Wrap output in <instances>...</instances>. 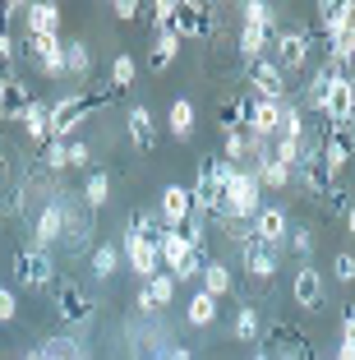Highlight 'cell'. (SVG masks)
Returning <instances> with one entry per match:
<instances>
[{
	"label": "cell",
	"mask_w": 355,
	"mask_h": 360,
	"mask_svg": "<svg viewBox=\"0 0 355 360\" xmlns=\"http://www.w3.org/2000/svg\"><path fill=\"white\" fill-rule=\"evenodd\" d=\"M60 217H65L60 245L70 255L88 250V245H93V231H97V212L84 203V194H60Z\"/></svg>",
	"instance_id": "1"
},
{
	"label": "cell",
	"mask_w": 355,
	"mask_h": 360,
	"mask_svg": "<svg viewBox=\"0 0 355 360\" xmlns=\"http://www.w3.org/2000/svg\"><path fill=\"white\" fill-rule=\"evenodd\" d=\"M157 255H162V273L176 277V286L189 282V277H199L203 264H208L203 255H194V250H189V240L180 231H167V236H162V240H157Z\"/></svg>",
	"instance_id": "2"
},
{
	"label": "cell",
	"mask_w": 355,
	"mask_h": 360,
	"mask_svg": "<svg viewBox=\"0 0 355 360\" xmlns=\"http://www.w3.org/2000/svg\"><path fill=\"white\" fill-rule=\"evenodd\" d=\"M194 212L199 217H221V203H226V190H221V158H203L199 162V176H194Z\"/></svg>",
	"instance_id": "3"
},
{
	"label": "cell",
	"mask_w": 355,
	"mask_h": 360,
	"mask_svg": "<svg viewBox=\"0 0 355 360\" xmlns=\"http://www.w3.org/2000/svg\"><path fill=\"white\" fill-rule=\"evenodd\" d=\"M295 180H300L304 190L314 194L318 203H328L333 199V190H337V176L328 171V162H323V153H318V139H304V148H300V167H295Z\"/></svg>",
	"instance_id": "4"
},
{
	"label": "cell",
	"mask_w": 355,
	"mask_h": 360,
	"mask_svg": "<svg viewBox=\"0 0 355 360\" xmlns=\"http://www.w3.org/2000/svg\"><path fill=\"white\" fill-rule=\"evenodd\" d=\"M56 314H60V323H70V328H88L97 314V300L88 296L79 282H56Z\"/></svg>",
	"instance_id": "5"
},
{
	"label": "cell",
	"mask_w": 355,
	"mask_h": 360,
	"mask_svg": "<svg viewBox=\"0 0 355 360\" xmlns=\"http://www.w3.org/2000/svg\"><path fill=\"white\" fill-rule=\"evenodd\" d=\"M245 84L259 102H286V75L277 70L272 56H259V60L245 65Z\"/></svg>",
	"instance_id": "6"
},
{
	"label": "cell",
	"mask_w": 355,
	"mask_h": 360,
	"mask_svg": "<svg viewBox=\"0 0 355 360\" xmlns=\"http://www.w3.org/2000/svg\"><path fill=\"white\" fill-rule=\"evenodd\" d=\"M309 46H314V32L309 28H282L277 32V70L282 75H300L304 65H309Z\"/></svg>",
	"instance_id": "7"
},
{
	"label": "cell",
	"mask_w": 355,
	"mask_h": 360,
	"mask_svg": "<svg viewBox=\"0 0 355 360\" xmlns=\"http://www.w3.org/2000/svg\"><path fill=\"white\" fill-rule=\"evenodd\" d=\"M14 273H19V286H28V291H42V286L56 282V264L46 250H37V245H23L19 255H14Z\"/></svg>",
	"instance_id": "8"
},
{
	"label": "cell",
	"mask_w": 355,
	"mask_h": 360,
	"mask_svg": "<svg viewBox=\"0 0 355 360\" xmlns=\"http://www.w3.org/2000/svg\"><path fill=\"white\" fill-rule=\"evenodd\" d=\"M250 236H254V240H263L268 250H277V255H282L286 236H291V212H286V208H277V203H263V208H259V217L250 222Z\"/></svg>",
	"instance_id": "9"
},
{
	"label": "cell",
	"mask_w": 355,
	"mask_h": 360,
	"mask_svg": "<svg viewBox=\"0 0 355 360\" xmlns=\"http://www.w3.org/2000/svg\"><path fill=\"white\" fill-rule=\"evenodd\" d=\"M212 28H217V14H212L208 5H199V0H180L176 23H171V32H176L180 42H189V37H212Z\"/></svg>",
	"instance_id": "10"
},
{
	"label": "cell",
	"mask_w": 355,
	"mask_h": 360,
	"mask_svg": "<svg viewBox=\"0 0 355 360\" xmlns=\"http://www.w3.org/2000/svg\"><path fill=\"white\" fill-rule=\"evenodd\" d=\"M157 217H162L167 231H185V222L194 217V194L185 185H167L162 199H157Z\"/></svg>",
	"instance_id": "11"
},
{
	"label": "cell",
	"mask_w": 355,
	"mask_h": 360,
	"mask_svg": "<svg viewBox=\"0 0 355 360\" xmlns=\"http://www.w3.org/2000/svg\"><path fill=\"white\" fill-rule=\"evenodd\" d=\"M291 300H295V309H318L328 300V282H323V273H318L314 264H300V268H295Z\"/></svg>",
	"instance_id": "12"
},
{
	"label": "cell",
	"mask_w": 355,
	"mask_h": 360,
	"mask_svg": "<svg viewBox=\"0 0 355 360\" xmlns=\"http://www.w3.org/2000/svg\"><path fill=\"white\" fill-rule=\"evenodd\" d=\"M120 255H125L129 273H138V282L162 273V255H157V245L148 240V236H125V250H120Z\"/></svg>",
	"instance_id": "13"
},
{
	"label": "cell",
	"mask_w": 355,
	"mask_h": 360,
	"mask_svg": "<svg viewBox=\"0 0 355 360\" xmlns=\"http://www.w3.org/2000/svg\"><path fill=\"white\" fill-rule=\"evenodd\" d=\"M323 120L328 125H355V79H333L323 102Z\"/></svg>",
	"instance_id": "14"
},
{
	"label": "cell",
	"mask_w": 355,
	"mask_h": 360,
	"mask_svg": "<svg viewBox=\"0 0 355 360\" xmlns=\"http://www.w3.org/2000/svg\"><path fill=\"white\" fill-rule=\"evenodd\" d=\"M84 120H88V111H84V97H79V93L51 102V139H65V143H70L74 129L84 125Z\"/></svg>",
	"instance_id": "15"
},
{
	"label": "cell",
	"mask_w": 355,
	"mask_h": 360,
	"mask_svg": "<svg viewBox=\"0 0 355 360\" xmlns=\"http://www.w3.org/2000/svg\"><path fill=\"white\" fill-rule=\"evenodd\" d=\"M240 264H245V273H250L254 282L268 286L272 277H277V250H268L263 240H254V236H250V240L240 245Z\"/></svg>",
	"instance_id": "16"
},
{
	"label": "cell",
	"mask_w": 355,
	"mask_h": 360,
	"mask_svg": "<svg viewBox=\"0 0 355 360\" xmlns=\"http://www.w3.org/2000/svg\"><path fill=\"white\" fill-rule=\"evenodd\" d=\"M60 231H65V217H60V199H51L42 212H37V222H32V245L51 255L56 245H60Z\"/></svg>",
	"instance_id": "17"
},
{
	"label": "cell",
	"mask_w": 355,
	"mask_h": 360,
	"mask_svg": "<svg viewBox=\"0 0 355 360\" xmlns=\"http://www.w3.org/2000/svg\"><path fill=\"white\" fill-rule=\"evenodd\" d=\"M28 106H32V93H28V84H23V79H0V120L19 125Z\"/></svg>",
	"instance_id": "18"
},
{
	"label": "cell",
	"mask_w": 355,
	"mask_h": 360,
	"mask_svg": "<svg viewBox=\"0 0 355 360\" xmlns=\"http://www.w3.org/2000/svg\"><path fill=\"white\" fill-rule=\"evenodd\" d=\"M125 129H129V143H134L138 153H153L157 148V120H153V111H148V106H129Z\"/></svg>",
	"instance_id": "19"
},
{
	"label": "cell",
	"mask_w": 355,
	"mask_h": 360,
	"mask_svg": "<svg viewBox=\"0 0 355 360\" xmlns=\"http://www.w3.org/2000/svg\"><path fill=\"white\" fill-rule=\"evenodd\" d=\"M23 19H28V32H37V37H60V5L56 0H32Z\"/></svg>",
	"instance_id": "20"
},
{
	"label": "cell",
	"mask_w": 355,
	"mask_h": 360,
	"mask_svg": "<svg viewBox=\"0 0 355 360\" xmlns=\"http://www.w3.org/2000/svg\"><path fill=\"white\" fill-rule=\"evenodd\" d=\"M176 300V277L171 273H157L138 286V309H167Z\"/></svg>",
	"instance_id": "21"
},
{
	"label": "cell",
	"mask_w": 355,
	"mask_h": 360,
	"mask_svg": "<svg viewBox=\"0 0 355 360\" xmlns=\"http://www.w3.org/2000/svg\"><path fill=\"white\" fill-rule=\"evenodd\" d=\"M19 125H23V134H28L32 143H37V148H46V143H51V106L32 97V106L23 111V120H19Z\"/></svg>",
	"instance_id": "22"
},
{
	"label": "cell",
	"mask_w": 355,
	"mask_h": 360,
	"mask_svg": "<svg viewBox=\"0 0 355 360\" xmlns=\"http://www.w3.org/2000/svg\"><path fill=\"white\" fill-rule=\"evenodd\" d=\"M217 305L221 300H212L208 291H194V296H189V305H185V323L189 328H212V323H217Z\"/></svg>",
	"instance_id": "23"
},
{
	"label": "cell",
	"mask_w": 355,
	"mask_h": 360,
	"mask_svg": "<svg viewBox=\"0 0 355 360\" xmlns=\"http://www.w3.org/2000/svg\"><path fill=\"white\" fill-rule=\"evenodd\" d=\"M277 125H282V102H259L254 106V120H250V129L245 134H254V139H277Z\"/></svg>",
	"instance_id": "24"
},
{
	"label": "cell",
	"mask_w": 355,
	"mask_h": 360,
	"mask_svg": "<svg viewBox=\"0 0 355 360\" xmlns=\"http://www.w3.org/2000/svg\"><path fill=\"white\" fill-rule=\"evenodd\" d=\"M180 37L176 32H157V42H153V56H148V70H153V75H162V70H171V65H176V56H180Z\"/></svg>",
	"instance_id": "25"
},
{
	"label": "cell",
	"mask_w": 355,
	"mask_h": 360,
	"mask_svg": "<svg viewBox=\"0 0 355 360\" xmlns=\"http://www.w3.org/2000/svg\"><path fill=\"white\" fill-rule=\"evenodd\" d=\"M194 120H199L194 102H189V97H176V102H171V116H167V129L176 139H194Z\"/></svg>",
	"instance_id": "26"
},
{
	"label": "cell",
	"mask_w": 355,
	"mask_h": 360,
	"mask_svg": "<svg viewBox=\"0 0 355 360\" xmlns=\"http://www.w3.org/2000/svg\"><path fill=\"white\" fill-rule=\"evenodd\" d=\"M88 70H93V51H88V42H65V79H88Z\"/></svg>",
	"instance_id": "27"
},
{
	"label": "cell",
	"mask_w": 355,
	"mask_h": 360,
	"mask_svg": "<svg viewBox=\"0 0 355 360\" xmlns=\"http://www.w3.org/2000/svg\"><path fill=\"white\" fill-rule=\"evenodd\" d=\"M79 194H84V203L93 212H102L106 203H111V176H106V171H88V180H84V190H79Z\"/></svg>",
	"instance_id": "28"
},
{
	"label": "cell",
	"mask_w": 355,
	"mask_h": 360,
	"mask_svg": "<svg viewBox=\"0 0 355 360\" xmlns=\"http://www.w3.org/2000/svg\"><path fill=\"white\" fill-rule=\"evenodd\" d=\"M254 176H259L263 190H286V185H291V171H286L282 162H272V153L268 158H254Z\"/></svg>",
	"instance_id": "29"
},
{
	"label": "cell",
	"mask_w": 355,
	"mask_h": 360,
	"mask_svg": "<svg viewBox=\"0 0 355 360\" xmlns=\"http://www.w3.org/2000/svg\"><path fill=\"white\" fill-rule=\"evenodd\" d=\"M125 264V255L115 250L111 240H102V245H93V277H102V282H111L115 277V268Z\"/></svg>",
	"instance_id": "30"
},
{
	"label": "cell",
	"mask_w": 355,
	"mask_h": 360,
	"mask_svg": "<svg viewBox=\"0 0 355 360\" xmlns=\"http://www.w3.org/2000/svg\"><path fill=\"white\" fill-rule=\"evenodd\" d=\"M199 277H203V291H208L212 300H221V296H226V291H231V268L221 264V259H208Z\"/></svg>",
	"instance_id": "31"
},
{
	"label": "cell",
	"mask_w": 355,
	"mask_h": 360,
	"mask_svg": "<svg viewBox=\"0 0 355 360\" xmlns=\"http://www.w3.org/2000/svg\"><path fill=\"white\" fill-rule=\"evenodd\" d=\"M259 333H263L259 309H254V305H240V309H235V323H231V338H235V342H259Z\"/></svg>",
	"instance_id": "32"
},
{
	"label": "cell",
	"mask_w": 355,
	"mask_h": 360,
	"mask_svg": "<svg viewBox=\"0 0 355 360\" xmlns=\"http://www.w3.org/2000/svg\"><path fill=\"white\" fill-rule=\"evenodd\" d=\"M42 356H51V360H84L88 351H84V342H79V338L60 333V338H46L42 342Z\"/></svg>",
	"instance_id": "33"
},
{
	"label": "cell",
	"mask_w": 355,
	"mask_h": 360,
	"mask_svg": "<svg viewBox=\"0 0 355 360\" xmlns=\"http://www.w3.org/2000/svg\"><path fill=\"white\" fill-rule=\"evenodd\" d=\"M134 79H138V60L120 51V56L111 60V75H106V84H111L115 93H125V88H134Z\"/></svg>",
	"instance_id": "34"
},
{
	"label": "cell",
	"mask_w": 355,
	"mask_h": 360,
	"mask_svg": "<svg viewBox=\"0 0 355 360\" xmlns=\"http://www.w3.org/2000/svg\"><path fill=\"white\" fill-rule=\"evenodd\" d=\"M263 51H268V28L240 23V56H245V65H250V60H259Z\"/></svg>",
	"instance_id": "35"
},
{
	"label": "cell",
	"mask_w": 355,
	"mask_h": 360,
	"mask_svg": "<svg viewBox=\"0 0 355 360\" xmlns=\"http://www.w3.org/2000/svg\"><path fill=\"white\" fill-rule=\"evenodd\" d=\"M277 139H291V143H304V111L291 102H282V125H277Z\"/></svg>",
	"instance_id": "36"
},
{
	"label": "cell",
	"mask_w": 355,
	"mask_h": 360,
	"mask_svg": "<svg viewBox=\"0 0 355 360\" xmlns=\"http://www.w3.org/2000/svg\"><path fill=\"white\" fill-rule=\"evenodd\" d=\"M318 28H323V42H333V37H342V0H333V5H318Z\"/></svg>",
	"instance_id": "37"
},
{
	"label": "cell",
	"mask_w": 355,
	"mask_h": 360,
	"mask_svg": "<svg viewBox=\"0 0 355 360\" xmlns=\"http://www.w3.org/2000/svg\"><path fill=\"white\" fill-rule=\"evenodd\" d=\"M176 10H180V0H157V5H148V23H153L157 32H171Z\"/></svg>",
	"instance_id": "38"
},
{
	"label": "cell",
	"mask_w": 355,
	"mask_h": 360,
	"mask_svg": "<svg viewBox=\"0 0 355 360\" xmlns=\"http://www.w3.org/2000/svg\"><path fill=\"white\" fill-rule=\"evenodd\" d=\"M42 167L46 171H70V143H65V139H51L42 148Z\"/></svg>",
	"instance_id": "39"
},
{
	"label": "cell",
	"mask_w": 355,
	"mask_h": 360,
	"mask_svg": "<svg viewBox=\"0 0 355 360\" xmlns=\"http://www.w3.org/2000/svg\"><path fill=\"white\" fill-rule=\"evenodd\" d=\"M300 148H304V143H291V139H272V162H282V167L295 176V167H300Z\"/></svg>",
	"instance_id": "40"
},
{
	"label": "cell",
	"mask_w": 355,
	"mask_h": 360,
	"mask_svg": "<svg viewBox=\"0 0 355 360\" xmlns=\"http://www.w3.org/2000/svg\"><path fill=\"white\" fill-rule=\"evenodd\" d=\"M240 19L254 23V28H268L272 23V5L268 0H250V5H240Z\"/></svg>",
	"instance_id": "41"
},
{
	"label": "cell",
	"mask_w": 355,
	"mask_h": 360,
	"mask_svg": "<svg viewBox=\"0 0 355 360\" xmlns=\"http://www.w3.org/2000/svg\"><path fill=\"white\" fill-rule=\"evenodd\" d=\"M286 245H291V255H300V264H309V255H314V231H309V226H295V231L286 236Z\"/></svg>",
	"instance_id": "42"
},
{
	"label": "cell",
	"mask_w": 355,
	"mask_h": 360,
	"mask_svg": "<svg viewBox=\"0 0 355 360\" xmlns=\"http://www.w3.org/2000/svg\"><path fill=\"white\" fill-rule=\"evenodd\" d=\"M245 158H250L245 134H226V139H221V162H231V167H235V162H245Z\"/></svg>",
	"instance_id": "43"
},
{
	"label": "cell",
	"mask_w": 355,
	"mask_h": 360,
	"mask_svg": "<svg viewBox=\"0 0 355 360\" xmlns=\"http://www.w3.org/2000/svg\"><path fill=\"white\" fill-rule=\"evenodd\" d=\"M70 167L74 171H88V167H93V148H88V139H70Z\"/></svg>",
	"instance_id": "44"
},
{
	"label": "cell",
	"mask_w": 355,
	"mask_h": 360,
	"mask_svg": "<svg viewBox=\"0 0 355 360\" xmlns=\"http://www.w3.org/2000/svg\"><path fill=\"white\" fill-rule=\"evenodd\" d=\"M333 268H337V282H346V286L355 282V255H351V250H337V255H333Z\"/></svg>",
	"instance_id": "45"
},
{
	"label": "cell",
	"mask_w": 355,
	"mask_h": 360,
	"mask_svg": "<svg viewBox=\"0 0 355 360\" xmlns=\"http://www.w3.org/2000/svg\"><path fill=\"white\" fill-rule=\"evenodd\" d=\"M19 319V296H14V286H0V323H14Z\"/></svg>",
	"instance_id": "46"
},
{
	"label": "cell",
	"mask_w": 355,
	"mask_h": 360,
	"mask_svg": "<svg viewBox=\"0 0 355 360\" xmlns=\"http://www.w3.org/2000/svg\"><path fill=\"white\" fill-rule=\"evenodd\" d=\"M342 351H355V300L346 305V314H342V342H337Z\"/></svg>",
	"instance_id": "47"
},
{
	"label": "cell",
	"mask_w": 355,
	"mask_h": 360,
	"mask_svg": "<svg viewBox=\"0 0 355 360\" xmlns=\"http://www.w3.org/2000/svg\"><path fill=\"white\" fill-rule=\"evenodd\" d=\"M111 14H115L120 23H134L138 14H143V5H138V0H115V5H111Z\"/></svg>",
	"instance_id": "48"
},
{
	"label": "cell",
	"mask_w": 355,
	"mask_h": 360,
	"mask_svg": "<svg viewBox=\"0 0 355 360\" xmlns=\"http://www.w3.org/2000/svg\"><path fill=\"white\" fill-rule=\"evenodd\" d=\"M351 203H355V199H346V190H342V185H337V190H333V199H328L323 208L333 212V217H346V208H351Z\"/></svg>",
	"instance_id": "49"
},
{
	"label": "cell",
	"mask_w": 355,
	"mask_h": 360,
	"mask_svg": "<svg viewBox=\"0 0 355 360\" xmlns=\"http://www.w3.org/2000/svg\"><path fill=\"white\" fill-rule=\"evenodd\" d=\"M157 360H194V351H189V347H171V351H162Z\"/></svg>",
	"instance_id": "50"
},
{
	"label": "cell",
	"mask_w": 355,
	"mask_h": 360,
	"mask_svg": "<svg viewBox=\"0 0 355 360\" xmlns=\"http://www.w3.org/2000/svg\"><path fill=\"white\" fill-rule=\"evenodd\" d=\"M346 231H351V240H355V203L346 208Z\"/></svg>",
	"instance_id": "51"
},
{
	"label": "cell",
	"mask_w": 355,
	"mask_h": 360,
	"mask_svg": "<svg viewBox=\"0 0 355 360\" xmlns=\"http://www.w3.org/2000/svg\"><path fill=\"white\" fill-rule=\"evenodd\" d=\"M328 360H355V351H342V347H337V351H333Z\"/></svg>",
	"instance_id": "52"
},
{
	"label": "cell",
	"mask_w": 355,
	"mask_h": 360,
	"mask_svg": "<svg viewBox=\"0 0 355 360\" xmlns=\"http://www.w3.org/2000/svg\"><path fill=\"white\" fill-rule=\"evenodd\" d=\"M23 360H51V356H42V347H32V351H28Z\"/></svg>",
	"instance_id": "53"
},
{
	"label": "cell",
	"mask_w": 355,
	"mask_h": 360,
	"mask_svg": "<svg viewBox=\"0 0 355 360\" xmlns=\"http://www.w3.org/2000/svg\"><path fill=\"white\" fill-rule=\"evenodd\" d=\"M254 360H268V356H254Z\"/></svg>",
	"instance_id": "54"
},
{
	"label": "cell",
	"mask_w": 355,
	"mask_h": 360,
	"mask_svg": "<svg viewBox=\"0 0 355 360\" xmlns=\"http://www.w3.org/2000/svg\"><path fill=\"white\" fill-rule=\"evenodd\" d=\"M84 360H88V356H84Z\"/></svg>",
	"instance_id": "55"
}]
</instances>
